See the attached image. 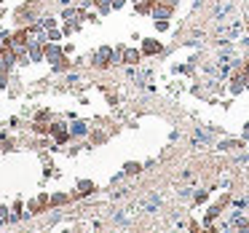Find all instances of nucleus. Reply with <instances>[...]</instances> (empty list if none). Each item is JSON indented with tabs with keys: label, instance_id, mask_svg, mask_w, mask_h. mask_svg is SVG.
Instances as JSON below:
<instances>
[{
	"label": "nucleus",
	"instance_id": "f3484780",
	"mask_svg": "<svg viewBox=\"0 0 249 233\" xmlns=\"http://www.w3.org/2000/svg\"><path fill=\"white\" fill-rule=\"evenodd\" d=\"M97 6H99V11H102V14H107L110 8H113V6H110V0H99Z\"/></svg>",
	"mask_w": 249,
	"mask_h": 233
},
{
	"label": "nucleus",
	"instance_id": "f257e3e1",
	"mask_svg": "<svg viewBox=\"0 0 249 233\" xmlns=\"http://www.w3.org/2000/svg\"><path fill=\"white\" fill-rule=\"evenodd\" d=\"M174 11H177V3L174 0H156V6H153V19H172Z\"/></svg>",
	"mask_w": 249,
	"mask_h": 233
},
{
	"label": "nucleus",
	"instance_id": "f8f14e48",
	"mask_svg": "<svg viewBox=\"0 0 249 233\" xmlns=\"http://www.w3.org/2000/svg\"><path fill=\"white\" fill-rule=\"evenodd\" d=\"M70 134H72V137H83V134H89V126L83 124V121H78V124L70 126Z\"/></svg>",
	"mask_w": 249,
	"mask_h": 233
},
{
	"label": "nucleus",
	"instance_id": "2eb2a0df",
	"mask_svg": "<svg viewBox=\"0 0 249 233\" xmlns=\"http://www.w3.org/2000/svg\"><path fill=\"white\" fill-rule=\"evenodd\" d=\"M153 24H156L158 33H166V30L172 27V22H169V19H153Z\"/></svg>",
	"mask_w": 249,
	"mask_h": 233
},
{
	"label": "nucleus",
	"instance_id": "dca6fc26",
	"mask_svg": "<svg viewBox=\"0 0 249 233\" xmlns=\"http://www.w3.org/2000/svg\"><path fill=\"white\" fill-rule=\"evenodd\" d=\"M105 140H107V137H105V134H99V131H94V134H91V142H94V145H102Z\"/></svg>",
	"mask_w": 249,
	"mask_h": 233
},
{
	"label": "nucleus",
	"instance_id": "423d86ee",
	"mask_svg": "<svg viewBox=\"0 0 249 233\" xmlns=\"http://www.w3.org/2000/svg\"><path fill=\"white\" fill-rule=\"evenodd\" d=\"M121 62H124V65H140V62H142V49H134V46H124Z\"/></svg>",
	"mask_w": 249,
	"mask_h": 233
},
{
	"label": "nucleus",
	"instance_id": "9b49d317",
	"mask_svg": "<svg viewBox=\"0 0 249 233\" xmlns=\"http://www.w3.org/2000/svg\"><path fill=\"white\" fill-rule=\"evenodd\" d=\"M142 172V163L140 161H126L124 163V174H129V177H134V174Z\"/></svg>",
	"mask_w": 249,
	"mask_h": 233
},
{
	"label": "nucleus",
	"instance_id": "20e7f679",
	"mask_svg": "<svg viewBox=\"0 0 249 233\" xmlns=\"http://www.w3.org/2000/svg\"><path fill=\"white\" fill-rule=\"evenodd\" d=\"M142 56H158V54H163V40H158V38H142Z\"/></svg>",
	"mask_w": 249,
	"mask_h": 233
},
{
	"label": "nucleus",
	"instance_id": "6ab92c4d",
	"mask_svg": "<svg viewBox=\"0 0 249 233\" xmlns=\"http://www.w3.org/2000/svg\"><path fill=\"white\" fill-rule=\"evenodd\" d=\"M110 6H113V8H121V6H124V0H110Z\"/></svg>",
	"mask_w": 249,
	"mask_h": 233
},
{
	"label": "nucleus",
	"instance_id": "aec40b11",
	"mask_svg": "<svg viewBox=\"0 0 249 233\" xmlns=\"http://www.w3.org/2000/svg\"><path fill=\"white\" fill-rule=\"evenodd\" d=\"M247 24H249V19H247Z\"/></svg>",
	"mask_w": 249,
	"mask_h": 233
},
{
	"label": "nucleus",
	"instance_id": "a211bd4d",
	"mask_svg": "<svg viewBox=\"0 0 249 233\" xmlns=\"http://www.w3.org/2000/svg\"><path fill=\"white\" fill-rule=\"evenodd\" d=\"M241 137H244V140H249V121L244 124V131H241Z\"/></svg>",
	"mask_w": 249,
	"mask_h": 233
},
{
	"label": "nucleus",
	"instance_id": "9d476101",
	"mask_svg": "<svg viewBox=\"0 0 249 233\" xmlns=\"http://www.w3.org/2000/svg\"><path fill=\"white\" fill-rule=\"evenodd\" d=\"M244 145H247V140H244V137H241V140H225L220 145V150H238V147H244Z\"/></svg>",
	"mask_w": 249,
	"mask_h": 233
},
{
	"label": "nucleus",
	"instance_id": "1a4fd4ad",
	"mask_svg": "<svg viewBox=\"0 0 249 233\" xmlns=\"http://www.w3.org/2000/svg\"><path fill=\"white\" fill-rule=\"evenodd\" d=\"M220 215H222V206L220 204H212L209 209H206V215H204V228L212 225L214 220H220Z\"/></svg>",
	"mask_w": 249,
	"mask_h": 233
},
{
	"label": "nucleus",
	"instance_id": "0eeeda50",
	"mask_svg": "<svg viewBox=\"0 0 249 233\" xmlns=\"http://www.w3.org/2000/svg\"><path fill=\"white\" fill-rule=\"evenodd\" d=\"M94 190H97V185L91 182V179H81L75 188V193H72V198H83V196H91Z\"/></svg>",
	"mask_w": 249,
	"mask_h": 233
},
{
	"label": "nucleus",
	"instance_id": "7ed1b4c3",
	"mask_svg": "<svg viewBox=\"0 0 249 233\" xmlns=\"http://www.w3.org/2000/svg\"><path fill=\"white\" fill-rule=\"evenodd\" d=\"M228 91L236 97V94H241V91H247V83H244V70H241V65L236 67V70L231 72V81H228Z\"/></svg>",
	"mask_w": 249,
	"mask_h": 233
},
{
	"label": "nucleus",
	"instance_id": "4468645a",
	"mask_svg": "<svg viewBox=\"0 0 249 233\" xmlns=\"http://www.w3.org/2000/svg\"><path fill=\"white\" fill-rule=\"evenodd\" d=\"M67 201H70L67 193H54L51 196V206H62V204H67Z\"/></svg>",
	"mask_w": 249,
	"mask_h": 233
},
{
	"label": "nucleus",
	"instance_id": "6e6552de",
	"mask_svg": "<svg viewBox=\"0 0 249 233\" xmlns=\"http://www.w3.org/2000/svg\"><path fill=\"white\" fill-rule=\"evenodd\" d=\"M153 6H156V0H137V3H134V11L140 14V17H150V14H153Z\"/></svg>",
	"mask_w": 249,
	"mask_h": 233
},
{
	"label": "nucleus",
	"instance_id": "39448f33",
	"mask_svg": "<svg viewBox=\"0 0 249 233\" xmlns=\"http://www.w3.org/2000/svg\"><path fill=\"white\" fill-rule=\"evenodd\" d=\"M43 56H46V62H51V65H54V62H59L62 56H65V49H59V46L54 43V40H46L43 43Z\"/></svg>",
	"mask_w": 249,
	"mask_h": 233
},
{
	"label": "nucleus",
	"instance_id": "ddd939ff",
	"mask_svg": "<svg viewBox=\"0 0 249 233\" xmlns=\"http://www.w3.org/2000/svg\"><path fill=\"white\" fill-rule=\"evenodd\" d=\"M209 201V190H198V193L193 196V206H201V204H206Z\"/></svg>",
	"mask_w": 249,
	"mask_h": 233
},
{
	"label": "nucleus",
	"instance_id": "f03ea898",
	"mask_svg": "<svg viewBox=\"0 0 249 233\" xmlns=\"http://www.w3.org/2000/svg\"><path fill=\"white\" fill-rule=\"evenodd\" d=\"M113 62H115V49H110V46H102L94 54V67H99V70H107Z\"/></svg>",
	"mask_w": 249,
	"mask_h": 233
}]
</instances>
